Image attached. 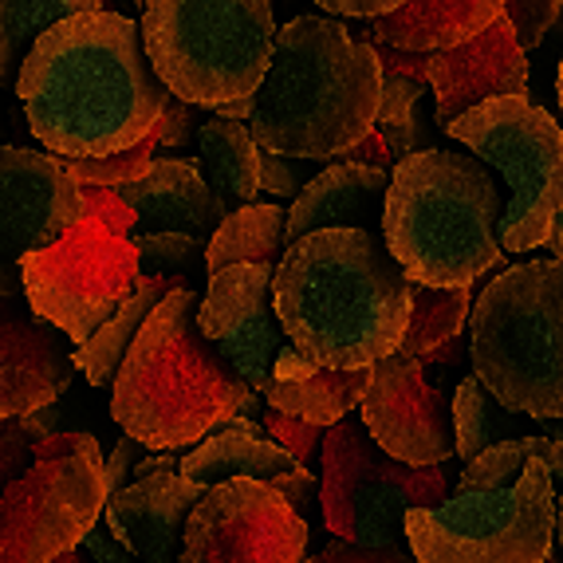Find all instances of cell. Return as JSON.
Returning a JSON list of instances; mask_svg holds the SVG:
<instances>
[{
    "instance_id": "6da1fadb",
    "label": "cell",
    "mask_w": 563,
    "mask_h": 563,
    "mask_svg": "<svg viewBox=\"0 0 563 563\" xmlns=\"http://www.w3.org/2000/svg\"><path fill=\"white\" fill-rule=\"evenodd\" d=\"M16 99L52 158L91 162L139 146L169 91L142 52L139 20L95 0L32 44L20 64Z\"/></svg>"
},
{
    "instance_id": "7a4b0ae2",
    "label": "cell",
    "mask_w": 563,
    "mask_h": 563,
    "mask_svg": "<svg viewBox=\"0 0 563 563\" xmlns=\"http://www.w3.org/2000/svg\"><path fill=\"white\" fill-rule=\"evenodd\" d=\"M268 296L288 347L316 371H371L395 355L410 320V284L383 236L351 229L288 244Z\"/></svg>"
},
{
    "instance_id": "3957f363",
    "label": "cell",
    "mask_w": 563,
    "mask_h": 563,
    "mask_svg": "<svg viewBox=\"0 0 563 563\" xmlns=\"http://www.w3.org/2000/svg\"><path fill=\"white\" fill-rule=\"evenodd\" d=\"M378 59L347 24L296 16L276 29L273 56L253 95L249 134L261 151L331 162L375 131Z\"/></svg>"
},
{
    "instance_id": "277c9868",
    "label": "cell",
    "mask_w": 563,
    "mask_h": 563,
    "mask_svg": "<svg viewBox=\"0 0 563 563\" xmlns=\"http://www.w3.org/2000/svg\"><path fill=\"white\" fill-rule=\"evenodd\" d=\"M198 291H169L146 316L111 383V418L142 450H194L261 398L198 331Z\"/></svg>"
},
{
    "instance_id": "5b68a950",
    "label": "cell",
    "mask_w": 563,
    "mask_h": 563,
    "mask_svg": "<svg viewBox=\"0 0 563 563\" xmlns=\"http://www.w3.org/2000/svg\"><path fill=\"white\" fill-rule=\"evenodd\" d=\"M505 189L473 154L418 151L390 169L383 249L413 288H473L505 264L497 225Z\"/></svg>"
},
{
    "instance_id": "8992f818",
    "label": "cell",
    "mask_w": 563,
    "mask_h": 563,
    "mask_svg": "<svg viewBox=\"0 0 563 563\" xmlns=\"http://www.w3.org/2000/svg\"><path fill=\"white\" fill-rule=\"evenodd\" d=\"M473 378L532 422L563 413V264H512L470 308Z\"/></svg>"
},
{
    "instance_id": "52a82bcc",
    "label": "cell",
    "mask_w": 563,
    "mask_h": 563,
    "mask_svg": "<svg viewBox=\"0 0 563 563\" xmlns=\"http://www.w3.org/2000/svg\"><path fill=\"white\" fill-rule=\"evenodd\" d=\"M139 36L169 99L217 111L256 95L276 20L264 0H151Z\"/></svg>"
},
{
    "instance_id": "ba28073f",
    "label": "cell",
    "mask_w": 563,
    "mask_h": 563,
    "mask_svg": "<svg viewBox=\"0 0 563 563\" xmlns=\"http://www.w3.org/2000/svg\"><path fill=\"white\" fill-rule=\"evenodd\" d=\"M402 536L418 563H548L560 540L555 481L544 461H528L500 493L406 512Z\"/></svg>"
},
{
    "instance_id": "9c48e42d",
    "label": "cell",
    "mask_w": 563,
    "mask_h": 563,
    "mask_svg": "<svg viewBox=\"0 0 563 563\" xmlns=\"http://www.w3.org/2000/svg\"><path fill=\"white\" fill-rule=\"evenodd\" d=\"M481 166L505 174L508 198L497 225L500 253L540 249L563 221V134L560 122L532 99H493L445 126Z\"/></svg>"
},
{
    "instance_id": "30bf717a",
    "label": "cell",
    "mask_w": 563,
    "mask_h": 563,
    "mask_svg": "<svg viewBox=\"0 0 563 563\" xmlns=\"http://www.w3.org/2000/svg\"><path fill=\"white\" fill-rule=\"evenodd\" d=\"M316 481V505L328 532L355 548H406V512L450 500V473L442 465L406 470L366 438L355 418L331 426L320 442Z\"/></svg>"
},
{
    "instance_id": "8fae6325",
    "label": "cell",
    "mask_w": 563,
    "mask_h": 563,
    "mask_svg": "<svg viewBox=\"0 0 563 563\" xmlns=\"http://www.w3.org/2000/svg\"><path fill=\"white\" fill-rule=\"evenodd\" d=\"M139 280V253L126 236L95 221L67 229L52 249L20 261V296L36 320L52 323L67 343L84 347L114 316Z\"/></svg>"
},
{
    "instance_id": "7c38bea8",
    "label": "cell",
    "mask_w": 563,
    "mask_h": 563,
    "mask_svg": "<svg viewBox=\"0 0 563 563\" xmlns=\"http://www.w3.org/2000/svg\"><path fill=\"white\" fill-rule=\"evenodd\" d=\"M107 505L99 442L67 457L32 461L0 493V563H52L76 552Z\"/></svg>"
},
{
    "instance_id": "4fadbf2b",
    "label": "cell",
    "mask_w": 563,
    "mask_h": 563,
    "mask_svg": "<svg viewBox=\"0 0 563 563\" xmlns=\"http://www.w3.org/2000/svg\"><path fill=\"white\" fill-rule=\"evenodd\" d=\"M303 552L308 525L280 493L256 481H225L194 505L178 563H303Z\"/></svg>"
},
{
    "instance_id": "5bb4252c",
    "label": "cell",
    "mask_w": 563,
    "mask_h": 563,
    "mask_svg": "<svg viewBox=\"0 0 563 563\" xmlns=\"http://www.w3.org/2000/svg\"><path fill=\"white\" fill-rule=\"evenodd\" d=\"M79 221V186L52 154L0 146V296H20V261L52 249Z\"/></svg>"
},
{
    "instance_id": "9a60e30c",
    "label": "cell",
    "mask_w": 563,
    "mask_h": 563,
    "mask_svg": "<svg viewBox=\"0 0 563 563\" xmlns=\"http://www.w3.org/2000/svg\"><path fill=\"white\" fill-rule=\"evenodd\" d=\"M358 410L366 438L406 470H433L453 457L450 390H442L418 363L390 355L371 366Z\"/></svg>"
},
{
    "instance_id": "2e32d148",
    "label": "cell",
    "mask_w": 563,
    "mask_h": 563,
    "mask_svg": "<svg viewBox=\"0 0 563 563\" xmlns=\"http://www.w3.org/2000/svg\"><path fill=\"white\" fill-rule=\"evenodd\" d=\"M268 284H273L268 268L241 264V268L209 276L206 296L198 303V331L256 398L273 375L276 355L288 347L273 316Z\"/></svg>"
},
{
    "instance_id": "e0dca14e",
    "label": "cell",
    "mask_w": 563,
    "mask_h": 563,
    "mask_svg": "<svg viewBox=\"0 0 563 563\" xmlns=\"http://www.w3.org/2000/svg\"><path fill=\"white\" fill-rule=\"evenodd\" d=\"M178 477L194 481L201 488L225 485V481H256V485L280 493L284 505L308 525L320 481L316 473L303 470L300 461L288 457L280 445H273L261 433L253 418H233L221 433H209L206 442L181 457Z\"/></svg>"
},
{
    "instance_id": "ac0fdd59",
    "label": "cell",
    "mask_w": 563,
    "mask_h": 563,
    "mask_svg": "<svg viewBox=\"0 0 563 563\" xmlns=\"http://www.w3.org/2000/svg\"><path fill=\"white\" fill-rule=\"evenodd\" d=\"M426 87H433V99H438L433 122L442 131L481 103L528 99V56L512 40L505 12L470 44L433 52L430 67H426Z\"/></svg>"
},
{
    "instance_id": "d6986e66",
    "label": "cell",
    "mask_w": 563,
    "mask_h": 563,
    "mask_svg": "<svg viewBox=\"0 0 563 563\" xmlns=\"http://www.w3.org/2000/svg\"><path fill=\"white\" fill-rule=\"evenodd\" d=\"M71 378V343L36 320L24 296H0V418H29L56 406Z\"/></svg>"
},
{
    "instance_id": "ffe728a7",
    "label": "cell",
    "mask_w": 563,
    "mask_h": 563,
    "mask_svg": "<svg viewBox=\"0 0 563 563\" xmlns=\"http://www.w3.org/2000/svg\"><path fill=\"white\" fill-rule=\"evenodd\" d=\"M206 488L178 473L126 481L103 505L99 525L131 563H178L181 528Z\"/></svg>"
},
{
    "instance_id": "44dd1931",
    "label": "cell",
    "mask_w": 563,
    "mask_h": 563,
    "mask_svg": "<svg viewBox=\"0 0 563 563\" xmlns=\"http://www.w3.org/2000/svg\"><path fill=\"white\" fill-rule=\"evenodd\" d=\"M114 198L134 213L139 233H181L201 244L229 217L198 169L181 158H154L131 186L114 189Z\"/></svg>"
},
{
    "instance_id": "7402d4cb",
    "label": "cell",
    "mask_w": 563,
    "mask_h": 563,
    "mask_svg": "<svg viewBox=\"0 0 563 563\" xmlns=\"http://www.w3.org/2000/svg\"><path fill=\"white\" fill-rule=\"evenodd\" d=\"M390 174L351 162H328V166L296 194L288 206L284 241L296 244L323 229H351V233L378 236L383 233V198Z\"/></svg>"
},
{
    "instance_id": "603a6c76",
    "label": "cell",
    "mask_w": 563,
    "mask_h": 563,
    "mask_svg": "<svg viewBox=\"0 0 563 563\" xmlns=\"http://www.w3.org/2000/svg\"><path fill=\"white\" fill-rule=\"evenodd\" d=\"M497 16L500 0H406L355 40L366 47H395L406 56H433V52L470 44Z\"/></svg>"
},
{
    "instance_id": "cb8c5ba5",
    "label": "cell",
    "mask_w": 563,
    "mask_h": 563,
    "mask_svg": "<svg viewBox=\"0 0 563 563\" xmlns=\"http://www.w3.org/2000/svg\"><path fill=\"white\" fill-rule=\"evenodd\" d=\"M194 146H198V158L189 166L198 169L225 213H236L261 198V151L244 122L206 119Z\"/></svg>"
},
{
    "instance_id": "d4e9b609",
    "label": "cell",
    "mask_w": 563,
    "mask_h": 563,
    "mask_svg": "<svg viewBox=\"0 0 563 563\" xmlns=\"http://www.w3.org/2000/svg\"><path fill=\"white\" fill-rule=\"evenodd\" d=\"M178 288H186V284L162 280V276H139L134 288L126 291V300L114 308L111 320L95 331L84 347L71 351V366H76L91 386H111L114 375H119L122 358H126V351H131L134 335H139L142 323H146V316L166 300L169 291H178Z\"/></svg>"
},
{
    "instance_id": "484cf974",
    "label": "cell",
    "mask_w": 563,
    "mask_h": 563,
    "mask_svg": "<svg viewBox=\"0 0 563 563\" xmlns=\"http://www.w3.org/2000/svg\"><path fill=\"white\" fill-rule=\"evenodd\" d=\"M366 383H371V371H311L308 378H268L261 398L268 410L284 418L331 430L363 402Z\"/></svg>"
},
{
    "instance_id": "4316f807",
    "label": "cell",
    "mask_w": 563,
    "mask_h": 563,
    "mask_svg": "<svg viewBox=\"0 0 563 563\" xmlns=\"http://www.w3.org/2000/svg\"><path fill=\"white\" fill-rule=\"evenodd\" d=\"M284 225H288V206L253 201V206L229 213L206 244V276L229 273V268H241V264L276 273V264L288 253Z\"/></svg>"
},
{
    "instance_id": "83f0119b",
    "label": "cell",
    "mask_w": 563,
    "mask_h": 563,
    "mask_svg": "<svg viewBox=\"0 0 563 563\" xmlns=\"http://www.w3.org/2000/svg\"><path fill=\"white\" fill-rule=\"evenodd\" d=\"M450 413H453V457L461 461H473L477 453L493 450V445L520 442V438H548L544 422H532V418H520V413L505 410L473 375L461 378L457 390L450 395Z\"/></svg>"
},
{
    "instance_id": "f1b7e54d",
    "label": "cell",
    "mask_w": 563,
    "mask_h": 563,
    "mask_svg": "<svg viewBox=\"0 0 563 563\" xmlns=\"http://www.w3.org/2000/svg\"><path fill=\"white\" fill-rule=\"evenodd\" d=\"M473 288H413L410 284V320H406L402 343L395 355L406 363H422L433 351H442L450 339H457L470 323Z\"/></svg>"
},
{
    "instance_id": "f546056e",
    "label": "cell",
    "mask_w": 563,
    "mask_h": 563,
    "mask_svg": "<svg viewBox=\"0 0 563 563\" xmlns=\"http://www.w3.org/2000/svg\"><path fill=\"white\" fill-rule=\"evenodd\" d=\"M95 0H0V87L12 91L20 64L52 24L91 9Z\"/></svg>"
},
{
    "instance_id": "4dcf8cb0",
    "label": "cell",
    "mask_w": 563,
    "mask_h": 563,
    "mask_svg": "<svg viewBox=\"0 0 563 563\" xmlns=\"http://www.w3.org/2000/svg\"><path fill=\"white\" fill-rule=\"evenodd\" d=\"M560 438H520V442L493 445V450L477 453L473 461H465V470L457 477V497L470 493H500L525 473L528 461H544L552 481H560Z\"/></svg>"
},
{
    "instance_id": "1f68e13d",
    "label": "cell",
    "mask_w": 563,
    "mask_h": 563,
    "mask_svg": "<svg viewBox=\"0 0 563 563\" xmlns=\"http://www.w3.org/2000/svg\"><path fill=\"white\" fill-rule=\"evenodd\" d=\"M139 253V276H162V280H181L189 291L201 296L206 276V244L181 233H139L134 236Z\"/></svg>"
},
{
    "instance_id": "d6a6232c",
    "label": "cell",
    "mask_w": 563,
    "mask_h": 563,
    "mask_svg": "<svg viewBox=\"0 0 563 563\" xmlns=\"http://www.w3.org/2000/svg\"><path fill=\"white\" fill-rule=\"evenodd\" d=\"M56 406L29 413V418H0V493L24 470H32V450L44 442L47 433H56Z\"/></svg>"
},
{
    "instance_id": "836d02e7",
    "label": "cell",
    "mask_w": 563,
    "mask_h": 563,
    "mask_svg": "<svg viewBox=\"0 0 563 563\" xmlns=\"http://www.w3.org/2000/svg\"><path fill=\"white\" fill-rule=\"evenodd\" d=\"M154 162V142L142 139L139 146L122 154H107V158H91V162H71V158H56V166L64 169L67 178L76 186H103V189H119L131 186L142 169Z\"/></svg>"
},
{
    "instance_id": "e575fe53",
    "label": "cell",
    "mask_w": 563,
    "mask_h": 563,
    "mask_svg": "<svg viewBox=\"0 0 563 563\" xmlns=\"http://www.w3.org/2000/svg\"><path fill=\"white\" fill-rule=\"evenodd\" d=\"M264 438L273 445H280L288 457H296L308 470V461L320 453V442L328 438V430H320V426H308V422H296V418H284V413L276 410H264Z\"/></svg>"
},
{
    "instance_id": "d590c367",
    "label": "cell",
    "mask_w": 563,
    "mask_h": 563,
    "mask_svg": "<svg viewBox=\"0 0 563 563\" xmlns=\"http://www.w3.org/2000/svg\"><path fill=\"white\" fill-rule=\"evenodd\" d=\"M500 12H505L508 29H512V40H517L520 52H536L540 47V40H544V32L552 29L555 20H560V4H548V0H540V4H528V0H508V4H500Z\"/></svg>"
},
{
    "instance_id": "8d00e7d4",
    "label": "cell",
    "mask_w": 563,
    "mask_h": 563,
    "mask_svg": "<svg viewBox=\"0 0 563 563\" xmlns=\"http://www.w3.org/2000/svg\"><path fill=\"white\" fill-rule=\"evenodd\" d=\"M79 198H84V217L95 221V225H103L107 233L114 236H126L134 241L139 236V225H134V213L114 198V189L103 186H79Z\"/></svg>"
},
{
    "instance_id": "74e56055",
    "label": "cell",
    "mask_w": 563,
    "mask_h": 563,
    "mask_svg": "<svg viewBox=\"0 0 563 563\" xmlns=\"http://www.w3.org/2000/svg\"><path fill=\"white\" fill-rule=\"evenodd\" d=\"M198 126H201L198 107H186V103H178V99H169V103L162 107L158 122L151 126L146 139L154 142V151H158V146H166V151H181V146H194Z\"/></svg>"
},
{
    "instance_id": "f35d334b",
    "label": "cell",
    "mask_w": 563,
    "mask_h": 563,
    "mask_svg": "<svg viewBox=\"0 0 563 563\" xmlns=\"http://www.w3.org/2000/svg\"><path fill=\"white\" fill-rule=\"evenodd\" d=\"M261 151V146H256ZM316 178L303 162L296 158H280L273 151H261V189L264 194H273V198H296L308 181Z\"/></svg>"
},
{
    "instance_id": "ab89813d",
    "label": "cell",
    "mask_w": 563,
    "mask_h": 563,
    "mask_svg": "<svg viewBox=\"0 0 563 563\" xmlns=\"http://www.w3.org/2000/svg\"><path fill=\"white\" fill-rule=\"evenodd\" d=\"M426 95V84H410V79L398 76H378V111L375 126H395L406 114L418 107V99Z\"/></svg>"
},
{
    "instance_id": "60d3db41",
    "label": "cell",
    "mask_w": 563,
    "mask_h": 563,
    "mask_svg": "<svg viewBox=\"0 0 563 563\" xmlns=\"http://www.w3.org/2000/svg\"><path fill=\"white\" fill-rule=\"evenodd\" d=\"M303 563H418L406 548H355L343 540H328L316 555Z\"/></svg>"
},
{
    "instance_id": "b9f144b4",
    "label": "cell",
    "mask_w": 563,
    "mask_h": 563,
    "mask_svg": "<svg viewBox=\"0 0 563 563\" xmlns=\"http://www.w3.org/2000/svg\"><path fill=\"white\" fill-rule=\"evenodd\" d=\"M375 134L386 142V151H390V158L395 162H406L410 154H418L422 151V122H418V107H413L402 122H395V126H375Z\"/></svg>"
},
{
    "instance_id": "7bdbcfd3",
    "label": "cell",
    "mask_w": 563,
    "mask_h": 563,
    "mask_svg": "<svg viewBox=\"0 0 563 563\" xmlns=\"http://www.w3.org/2000/svg\"><path fill=\"white\" fill-rule=\"evenodd\" d=\"M371 52L378 59V76H398V79H410V84H426L430 56H406V52H395V47H383V44H375Z\"/></svg>"
},
{
    "instance_id": "ee69618b",
    "label": "cell",
    "mask_w": 563,
    "mask_h": 563,
    "mask_svg": "<svg viewBox=\"0 0 563 563\" xmlns=\"http://www.w3.org/2000/svg\"><path fill=\"white\" fill-rule=\"evenodd\" d=\"M142 457V445L131 442V438H122L119 445H114V453L103 461V488H107V497L111 493H119L126 481H131V470H134V461Z\"/></svg>"
},
{
    "instance_id": "f6af8a7d",
    "label": "cell",
    "mask_w": 563,
    "mask_h": 563,
    "mask_svg": "<svg viewBox=\"0 0 563 563\" xmlns=\"http://www.w3.org/2000/svg\"><path fill=\"white\" fill-rule=\"evenodd\" d=\"M398 0H320L316 9L331 16H355V20H378L386 12H395Z\"/></svg>"
},
{
    "instance_id": "bcb514c9",
    "label": "cell",
    "mask_w": 563,
    "mask_h": 563,
    "mask_svg": "<svg viewBox=\"0 0 563 563\" xmlns=\"http://www.w3.org/2000/svg\"><path fill=\"white\" fill-rule=\"evenodd\" d=\"M91 442V433H47L44 442L32 450V461H52V457H67V453L84 450V445Z\"/></svg>"
},
{
    "instance_id": "7dc6e473",
    "label": "cell",
    "mask_w": 563,
    "mask_h": 563,
    "mask_svg": "<svg viewBox=\"0 0 563 563\" xmlns=\"http://www.w3.org/2000/svg\"><path fill=\"white\" fill-rule=\"evenodd\" d=\"M87 552V560L91 563H131L126 555H122V548L114 544L111 536H107V528L103 525H95L91 532L84 536V544H79Z\"/></svg>"
},
{
    "instance_id": "c3c4849f",
    "label": "cell",
    "mask_w": 563,
    "mask_h": 563,
    "mask_svg": "<svg viewBox=\"0 0 563 563\" xmlns=\"http://www.w3.org/2000/svg\"><path fill=\"white\" fill-rule=\"evenodd\" d=\"M52 563H91V560H87L84 548H76V552H64L59 560H52Z\"/></svg>"
},
{
    "instance_id": "681fc988",
    "label": "cell",
    "mask_w": 563,
    "mask_h": 563,
    "mask_svg": "<svg viewBox=\"0 0 563 563\" xmlns=\"http://www.w3.org/2000/svg\"><path fill=\"white\" fill-rule=\"evenodd\" d=\"M548 563H555V555H552V560H548Z\"/></svg>"
}]
</instances>
